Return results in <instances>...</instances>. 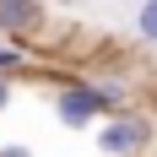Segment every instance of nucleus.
<instances>
[{
  "label": "nucleus",
  "instance_id": "f257e3e1",
  "mask_svg": "<svg viewBox=\"0 0 157 157\" xmlns=\"http://www.w3.org/2000/svg\"><path fill=\"white\" fill-rule=\"evenodd\" d=\"M92 141H98V157H146L152 141H157V119L130 103V109L109 114V119L92 130Z\"/></svg>",
  "mask_w": 157,
  "mask_h": 157
},
{
  "label": "nucleus",
  "instance_id": "f03ea898",
  "mask_svg": "<svg viewBox=\"0 0 157 157\" xmlns=\"http://www.w3.org/2000/svg\"><path fill=\"white\" fill-rule=\"evenodd\" d=\"M54 125H60V130H98V125H103L92 76H65L60 87H54Z\"/></svg>",
  "mask_w": 157,
  "mask_h": 157
},
{
  "label": "nucleus",
  "instance_id": "7ed1b4c3",
  "mask_svg": "<svg viewBox=\"0 0 157 157\" xmlns=\"http://www.w3.org/2000/svg\"><path fill=\"white\" fill-rule=\"evenodd\" d=\"M44 33V0H0V38L27 44Z\"/></svg>",
  "mask_w": 157,
  "mask_h": 157
},
{
  "label": "nucleus",
  "instance_id": "20e7f679",
  "mask_svg": "<svg viewBox=\"0 0 157 157\" xmlns=\"http://www.w3.org/2000/svg\"><path fill=\"white\" fill-rule=\"evenodd\" d=\"M92 92H98V109H103V119L119 109H130V81L125 76H92Z\"/></svg>",
  "mask_w": 157,
  "mask_h": 157
},
{
  "label": "nucleus",
  "instance_id": "39448f33",
  "mask_svg": "<svg viewBox=\"0 0 157 157\" xmlns=\"http://www.w3.org/2000/svg\"><path fill=\"white\" fill-rule=\"evenodd\" d=\"M33 71V49L27 44H16V38H0V76H27Z\"/></svg>",
  "mask_w": 157,
  "mask_h": 157
},
{
  "label": "nucleus",
  "instance_id": "423d86ee",
  "mask_svg": "<svg viewBox=\"0 0 157 157\" xmlns=\"http://www.w3.org/2000/svg\"><path fill=\"white\" fill-rule=\"evenodd\" d=\"M136 38L157 49V0H141V11H136Z\"/></svg>",
  "mask_w": 157,
  "mask_h": 157
},
{
  "label": "nucleus",
  "instance_id": "0eeeda50",
  "mask_svg": "<svg viewBox=\"0 0 157 157\" xmlns=\"http://www.w3.org/2000/svg\"><path fill=\"white\" fill-rule=\"evenodd\" d=\"M0 157H38V152H33L27 141H6V146H0Z\"/></svg>",
  "mask_w": 157,
  "mask_h": 157
},
{
  "label": "nucleus",
  "instance_id": "6e6552de",
  "mask_svg": "<svg viewBox=\"0 0 157 157\" xmlns=\"http://www.w3.org/2000/svg\"><path fill=\"white\" fill-rule=\"evenodd\" d=\"M11 98H16V81H11V76H0V114L11 109Z\"/></svg>",
  "mask_w": 157,
  "mask_h": 157
}]
</instances>
